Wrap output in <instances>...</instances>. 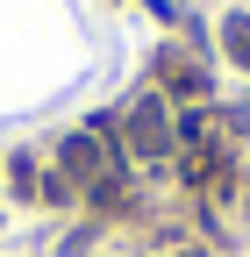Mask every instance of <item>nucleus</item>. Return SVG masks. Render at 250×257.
Instances as JSON below:
<instances>
[{
	"mask_svg": "<svg viewBox=\"0 0 250 257\" xmlns=\"http://www.w3.org/2000/svg\"><path fill=\"white\" fill-rule=\"evenodd\" d=\"M129 136H136L143 157H150V150H165V114H158V107H136V128H129Z\"/></svg>",
	"mask_w": 250,
	"mask_h": 257,
	"instance_id": "1",
	"label": "nucleus"
},
{
	"mask_svg": "<svg viewBox=\"0 0 250 257\" xmlns=\"http://www.w3.org/2000/svg\"><path fill=\"white\" fill-rule=\"evenodd\" d=\"M65 165H72L79 179H93V172H100V143H93V136H72V143H65Z\"/></svg>",
	"mask_w": 250,
	"mask_h": 257,
	"instance_id": "2",
	"label": "nucleus"
},
{
	"mask_svg": "<svg viewBox=\"0 0 250 257\" xmlns=\"http://www.w3.org/2000/svg\"><path fill=\"white\" fill-rule=\"evenodd\" d=\"M222 43L236 50V64H250V15H229V29H222Z\"/></svg>",
	"mask_w": 250,
	"mask_h": 257,
	"instance_id": "3",
	"label": "nucleus"
}]
</instances>
